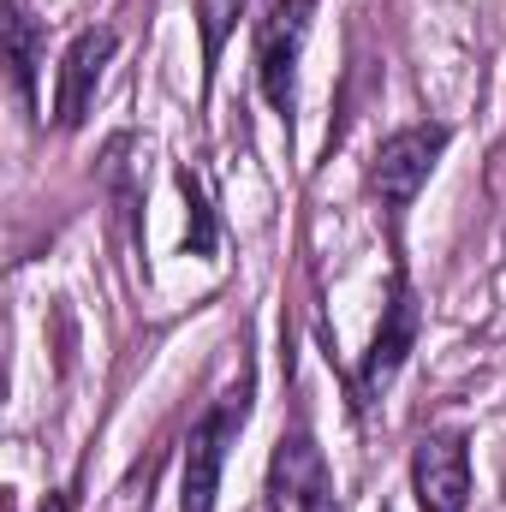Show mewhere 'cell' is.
Here are the masks:
<instances>
[{
	"mask_svg": "<svg viewBox=\"0 0 506 512\" xmlns=\"http://www.w3.org/2000/svg\"><path fill=\"white\" fill-rule=\"evenodd\" d=\"M251 387L256 382L245 370L221 399H209V411L191 423V435H185V477H179V512H215L227 453L239 447V435L251 423Z\"/></svg>",
	"mask_w": 506,
	"mask_h": 512,
	"instance_id": "6da1fadb",
	"label": "cell"
},
{
	"mask_svg": "<svg viewBox=\"0 0 506 512\" xmlns=\"http://www.w3.org/2000/svg\"><path fill=\"white\" fill-rule=\"evenodd\" d=\"M447 143H453V126H441V120L399 126L376 143V155H370V197H376V209L387 221H399L417 203V191L429 185V173L447 155Z\"/></svg>",
	"mask_w": 506,
	"mask_h": 512,
	"instance_id": "7a4b0ae2",
	"label": "cell"
},
{
	"mask_svg": "<svg viewBox=\"0 0 506 512\" xmlns=\"http://www.w3.org/2000/svg\"><path fill=\"white\" fill-rule=\"evenodd\" d=\"M316 6L322 0H274L268 18L256 24V84L286 131H292V108H298V60H304Z\"/></svg>",
	"mask_w": 506,
	"mask_h": 512,
	"instance_id": "3957f363",
	"label": "cell"
},
{
	"mask_svg": "<svg viewBox=\"0 0 506 512\" xmlns=\"http://www.w3.org/2000/svg\"><path fill=\"white\" fill-rule=\"evenodd\" d=\"M268 512H340L334 507V477L328 459L304 423V411L292 417V429H280L274 459H268Z\"/></svg>",
	"mask_w": 506,
	"mask_h": 512,
	"instance_id": "277c9868",
	"label": "cell"
},
{
	"mask_svg": "<svg viewBox=\"0 0 506 512\" xmlns=\"http://www.w3.org/2000/svg\"><path fill=\"white\" fill-rule=\"evenodd\" d=\"M417 328H423V310H417L411 274L393 268V280H387V304H381V322H376V340H370V352H364V364H358V376H352V411H364L370 399H381V387L393 382L399 364L411 358Z\"/></svg>",
	"mask_w": 506,
	"mask_h": 512,
	"instance_id": "5b68a950",
	"label": "cell"
},
{
	"mask_svg": "<svg viewBox=\"0 0 506 512\" xmlns=\"http://www.w3.org/2000/svg\"><path fill=\"white\" fill-rule=\"evenodd\" d=\"M411 495L417 512H465L471 507V441L459 429H429L411 453Z\"/></svg>",
	"mask_w": 506,
	"mask_h": 512,
	"instance_id": "8992f818",
	"label": "cell"
},
{
	"mask_svg": "<svg viewBox=\"0 0 506 512\" xmlns=\"http://www.w3.org/2000/svg\"><path fill=\"white\" fill-rule=\"evenodd\" d=\"M114 48H120V30H108V24H90V30L72 36V48L60 60V84H54V126L60 131H78L90 120V102L102 90V72H108Z\"/></svg>",
	"mask_w": 506,
	"mask_h": 512,
	"instance_id": "52a82bcc",
	"label": "cell"
},
{
	"mask_svg": "<svg viewBox=\"0 0 506 512\" xmlns=\"http://www.w3.org/2000/svg\"><path fill=\"white\" fill-rule=\"evenodd\" d=\"M6 42H12V90H18V108H24V114H36V78H42V24L30 18V6H24V0H12Z\"/></svg>",
	"mask_w": 506,
	"mask_h": 512,
	"instance_id": "ba28073f",
	"label": "cell"
},
{
	"mask_svg": "<svg viewBox=\"0 0 506 512\" xmlns=\"http://www.w3.org/2000/svg\"><path fill=\"white\" fill-rule=\"evenodd\" d=\"M245 6H251V0H197V24H203V66H209V72L221 66V48H227L233 24L245 18Z\"/></svg>",
	"mask_w": 506,
	"mask_h": 512,
	"instance_id": "9c48e42d",
	"label": "cell"
},
{
	"mask_svg": "<svg viewBox=\"0 0 506 512\" xmlns=\"http://www.w3.org/2000/svg\"><path fill=\"white\" fill-rule=\"evenodd\" d=\"M179 191H185V203H191V227H185V256H209V251H215V209L203 203V191H197V179H191V173H179Z\"/></svg>",
	"mask_w": 506,
	"mask_h": 512,
	"instance_id": "30bf717a",
	"label": "cell"
},
{
	"mask_svg": "<svg viewBox=\"0 0 506 512\" xmlns=\"http://www.w3.org/2000/svg\"><path fill=\"white\" fill-rule=\"evenodd\" d=\"M72 507H78V489H60V495H54L42 512H72Z\"/></svg>",
	"mask_w": 506,
	"mask_h": 512,
	"instance_id": "8fae6325",
	"label": "cell"
}]
</instances>
